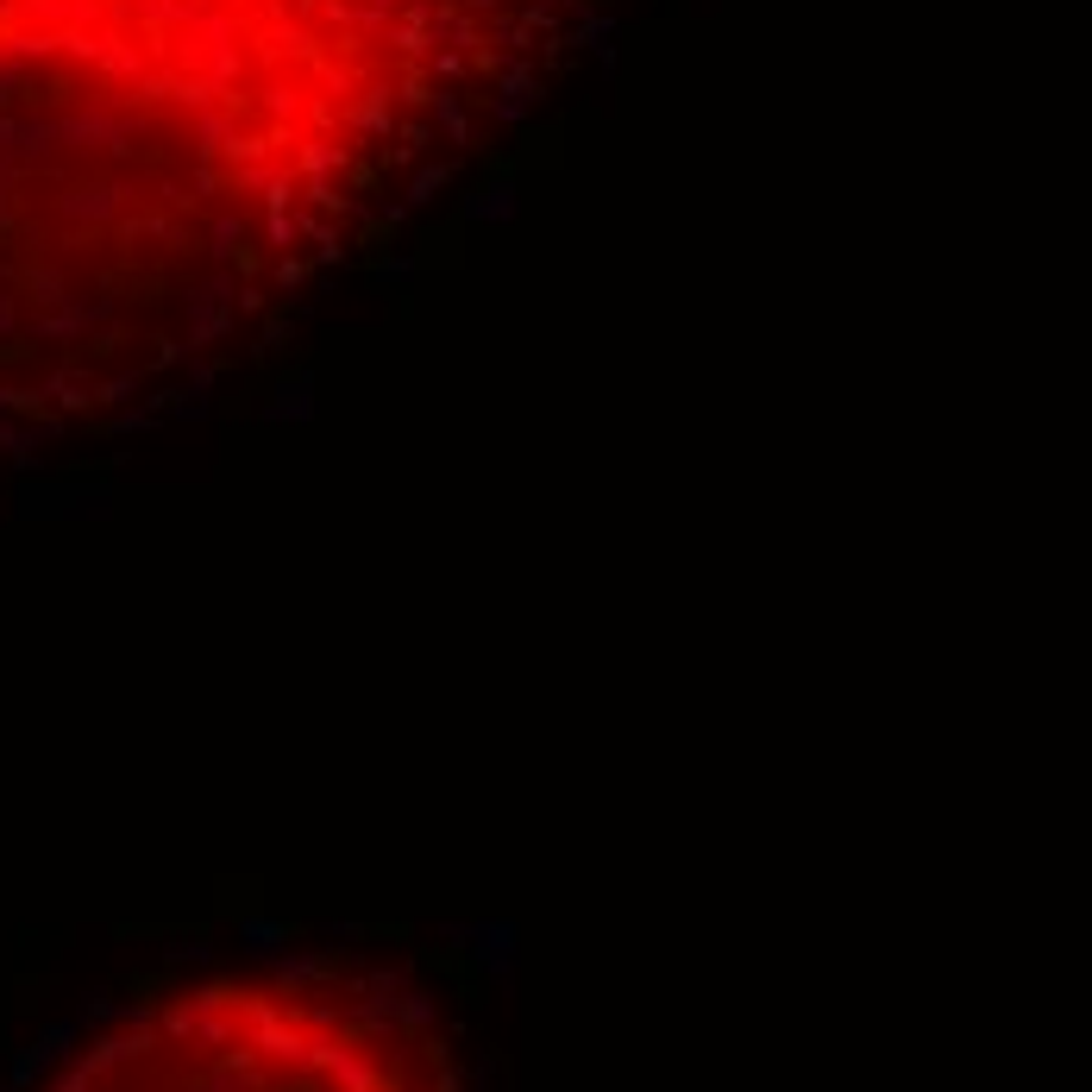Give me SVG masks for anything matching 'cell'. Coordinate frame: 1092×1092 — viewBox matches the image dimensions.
<instances>
[{
  "label": "cell",
  "mask_w": 1092,
  "mask_h": 1092,
  "mask_svg": "<svg viewBox=\"0 0 1092 1092\" xmlns=\"http://www.w3.org/2000/svg\"><path fill=\"white\" fill-rule=\"evenodd\" d=\"M622 0H0V477L214 390Z\"/></svg>",
  "instance_id": "obj_1"
},
{
  "label": "cell",
  "mask_w": 1092,
  "mask_h": 1092,
  "mask_svg": "<svg viewBox=\"0 0 1092 1092\" xmlns=\"http://www.w3.org/2000/svg\"><path fill=\"white\" fill-rule=\"evenodd\" d=\"M50 1092H459V1068L415 998L283 967L119 1011Z\"/></svg>",
  "instance_id": "obj_2"
}]
</instances>
